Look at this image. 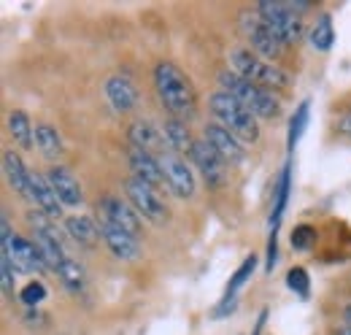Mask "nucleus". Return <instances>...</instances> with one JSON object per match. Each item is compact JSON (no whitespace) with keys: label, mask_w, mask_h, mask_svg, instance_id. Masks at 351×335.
I'll return each instance as SVG.
<instances>
[{"label":"nucleus","mask_w":351,"mask_h":335,"mask_svg":"<svg viewBox=\"0 0 351 335\" xmlns=\"http://www.w3.org/2000/svg\"><path fill=\"white\" fill-rule=\"evenodd\" d=\"M154 89L162 100V106L168 108V114L176 119H192L197 111V100H195V86L186 79V73L173 65V62H160L154 68Z\"/></svg>","instance_id":"nucleus-1"},{"label":"nucleus","mask_w":351,"mask_h":335,"mask_svg":"<svg viewBox=\"0 0 351 335\" xmlns=\"http://www.w3.org/2000/svg\"><path fill=\"white\" fill-rule=\"evenodd\" d=\"M230 71L238 73L246 82L260 84V86L270 89V92L289 86V73L281 65H276V62L265 60L260 54H254L249 46H235L230 51Z\"/></svg>","instance_id":"nucleus-2"},{"label":"nucleus","mask_w":351,"mask_h":335,"mask_svg":"<svg viewBox=\"0 0 351 335\" xmlns=\"http://www.w3.org/2000/svg\"><path fill=\"white\" fill-rule=\"evenodd\" d=\"M219 86L227 95H232L235 100H241L257 119H276V117L281 114L278 97H276L270 89H265L260 84L246 82V79H241V76L232 73V71H221Z\"/></svg>","instance_id":"nucleus-3"},{"label":"nucleus","mask_w":351,"mask_h":335,"mask_svg":"<svg viewBox=\"0 0 351 335\" xmlns=\"http://www.w3.org/2000/svg\"><path fill=\"white\" fill-rule=\"evenodd\" d=\"M208 106H211V114L217 117V122L221 127H227L232 135H238L241 141H257L260 138V122H257V117L241 100H235L232 95H227L224 89H217L208 97Z\"/></svg>","instance_id":"nucleus-4"},{"label":"nucleus","mask_w":351,"mask_h":335,"mask_svg":"<svg viewBox=\"0 0 351 335\" xmlns=\"http://www.w3.org/2000/svg\"><path fill=\"white\" fill-rule=\"evenodd\" d=\"M0 244H3V254L11 257L14 262V270H25V273H44L49 268L44 251L41 246L33 241V238H25V235H14L11 233V224H8V216L0 219Z\"/></svg>","instance_id":"nucleus-5"},{"label":"nucleus","mask_w":351,"mask_h":335,"mask_svg":"<svg viewBox=\"0 0 351 335\" xmlns=\"http://www.w3.org/2000/svg\"><path fill=\"white\" fill-rule=\"evenodd\" d=\"M238 22H241L243 38H246L249 49H252L254 54H260V57L270 60V62H276V60L281 57L284 41L267 27V22L257 14V8H243V11L238 14Z\"/></svg>","instance_id":"nucleus-6"},{"label":"nucleus","mask_w":351,"mask_h":335,"mask_svg":"<svg viewBox=\"0 0 351 335\" xmlns=\"http://www.w3.org/2000/svg\"><path fill=\"white\" fill-rule=\"evenodd\" d=\"M257 14L267 22V27L284 41V46L300 41V36H303V19H300L287 3L263 0V3L257 5Z\"/></svg>","instance_id":"nucleus-7"},{"label":"nucleus","mask_w":351,"mask_h":335,"mask_svg":"<svg viewBox=\"0 0 351 335\" xmlns=\"http://www.w3.org/2000/svg\"><path fill=\"white\" fill-rule=\"evenodd\" d=\"M160 168H162V178H165V184H168V189L173 192L176 198H181V200H186V198H192L195 195V173H192V168L186 165V160L184 157H178L176 152H160Z\"/></svg>","instance_id":"nucleus-8"},{"label":"nucleus","mask_w":351,"mask_h":335,"mask_svg":"<svg viewBox=\"0 0 351 335\" xmlns=\"http://www.w3.org/2000/svg\"><path fill=\"white\" fill-rule=\"evenodd\" d=\"M125 192H128V200L132 203V209L138 211L143 219H149V222H165L168 219V206H165V200L157 195V189L154 187H149V184H143V181H138V178H128L125 181Z\"/></svg>","instance_id":"nucleus-9"},{"label":"nucleus","mask_w":351,"mask_h":335,"mask_svg":"<svg viewBox=\"0 0 351 335\" xmlns=\"http://www.w3.org/2000/svg\"><path fill=\"white\" fill-rule=\"evenodd\" d=\"M189 160L195 163L197 173L203 176V181L211 189H221L227 184V163L208 146V141H195V146L189 152Z\"/></svg>","instance_id":"nucleus-10"},{"label":"nucleus","mask_w":351,"mask_h":335,"mask_svg":"<svg viewBox=\"0 0 351 335\" xmlns=\"http://www.w3.org/2000/svg\"><path fill=\"white\" fill-rule=\"evenodd\" d=\"M97 211H100V219H106V222L128 230L132 235H138V230H141V213L132 209L130 200H122L117 195H106L97 203Z\"/></svg>","instance_id":"nucleus-11"},{"label":"nucleus","mask_w":351,"mask_h":335,"mask_svg":"<svg viewBox=\"0 0 351 335\" xmlns=\"http://www.w3.org/2000/svg\"><path fill=\"white\" fill-rule=\"evenodd\" d=\"M203 141H208V146L219 154L224 163H230V165H235V163H243L246 160V152H243V146H241V138L238 135H232L227 127H221L219 122H211V125H206V135H203Z\"/></svg>","instance_id":"nucleus-12"},{"label":"nucleus","mask_w":351,"mask_h":335,"mask_svg":"<svg viewBox=\"0 0 351 335\" xmlns=\"http://www.w3.org/2000/svg\"><path fill=\"white\" fill-rule=\"evenodd\" d=\"M100 224V235H103V244L111 249V254L117 257V259H125V262H132L135 257H138V238L128 233V230H122V227H117V224H111V222H106V219H100L97 222Z\"/></svg>","instance_id":"nucleus-13"},{"label":"nucleus","mask_w":351,"mask_h":335,"mask_svg":"<svg viewBox=\"0 0 351 335\" xmlns=\"http://www.w3.org/2000/svg\"><path fill=\"white\" fill-rule=\"evenodd\" d=\"M46 181L51 184V189H54V195L60 198L62 206H79V203L84 200V195H82V184H79V178H76L68 168L51 165L49 170H46Z\"/></svg>","instance_id":"nucleus-14"},{"label":"nucleus","mask_w":351,"mask_h":335,"mask_svg":"<svg viewBox=\"0 0 351 335\" xmlns=\"http://www.w3.org/2000/svg\"><path fill=\"white\" fill-rule=\"evenodd\" d=\"M128 163H130L132 178H138V181H143V184H149L154 189H160L165 184L162 168H160V157H154L152 152H143V149L132 146L130 154H128Z\"/></svg>","instance_id":"nucleus-15"},{"label":"nucleus","mask_w":351,"mask_h":335,"mask_svg":"<svg viewBox=\"0 0 351 335\" xmlns=\"http://www.w3.org/2000/svg\"><path fill=\"white\" fill-rule=\"evenodd\" d=\"M30 200H33V203L38 206V211L46 213L51 222L65 216V213H62V203H60V198L54 195L51 184L46 181V176L36 173V170H30Z\"/></svg>","instance_id":"nucleus-16"},{"label":"nucleus","mask_w":351,"mask_h":335,"mask_svg":"<svg viewBox=\"0 0 351 335\" xmlns=\"http://www.w3.org/2000/svg\"><path fill=\"white\" fill-rule=\"evenodd\" d=\"M106 97H108V103H111V108L117 114H128V111L135 108V103H138L135 84L128 76H122V73L106 79Z\"/></svg>","instance_id":"nucleus-17"},{"label":"nucleus","mask_w":351,"mask_h":335,"mask_svg":"<svg viewBox=\"0 0 351 335\" xmlns=\"http://www.w3.org/2000/svg\"><path fill=\"white\" fill-rule=\"evenodd\" d=\"M65 230L68 235L79 244V246H87L92 249L103 235H100V224L92 219V216H84V213H71L65 216Z\"/></svg>","instance_id":"nucleus-18"},{"label":"nucleus","mask_w":351,"mask_h":335,"mask_svg":"<svg viewBox=\"0 0 351 335\" xmlns=\"http://www.w3.org/2000/svg\"><path fill=\"white\" fill-rule=\"evenodd\" d=\"M3 170H5V181L14 187V192L22 198H30V170L14 149L3 152Z\"/></svg>","instance_id":"nucleus-19"},{"label":"nucleus","mask_w":351,"mask_h":335,"mask_svg":"<svg viewBox=\"0 0 351 335\" xmlns=\"http://www.w3.org/2000/svg\"><path fill=\"white\" fill-rule=\"evenodd\" d=\"M128 135H130V143L135 149H143V152H162V130L152 125L149 119H138L128 127Z\"/></svg>","instance_id":"nucleus-20"},{"label":"nucleus","mask_w":351,"mask_h":335,"mask_svg":"<svg viewBox=\"0 0 351 335\" xmlns=\"http://www.w3.org/2000/svg\"><path fill=\"white\" fill-rule=\"evenodd\" d=\"M162 138H165V146L171 149V152H184V154H189L192 152V146H195V138L189 135V127L184 119H176V117H168L165 122H162Z\"/></svg>","instance_id":"nucleus-21"},{"label":"nucleus","mask_w":351,"mask_h":335,"mask_svg":"<svg viewBox=\"0 0 351 335\" xmlns=\"http://www.w3.org/2000/svg\"><path fill=\"white\" fill-rule=\"evenodd\" d=\"M289 189H292V165L287 163L281 170V178L276 184V195H273V216H270V235L278 233V224L284 219V211H287V200H289Z\"/></svg>","instance_id":"nucleus-22"},{"label":"nucleus","mask_w":351,"mask_h":335,"mask_svg":"<svg viewBox=\"0 0 351 335\" xmlns=\"http://www.w3.org/2000/svg\"><path fill=\"white\" fill-rule=\"evenodd\" d=\"M54 273L60 276V281H62L71 292L82 294L84 290H87V273H84V268H82L71 254L57 265V270H54Z\"/></svg>","instance_id":"nucleus-23"},{"label":"nucleus","mask_w":351,"mask_h":335,"mask_svg":"<svg viewBox=\"0 0 351 335\" xmlns=\"http://www.w3.org/2000/svg\"><path fill=\"white\" fill-rule=\"evenodd\" d=\"M36 146L46 160H57L62 154V138H60L57 127L46 125V122L36 125Z\"/></svg>","instance_id":"nucleus-24"},{"label":"nucleus","mask_w":351,"mask_h":335,"mask_svg":"<svg viewBox=\"0 0 351 335\" xmlns=\"http://www.w3.org/2000/svg\"><path fill=\"white\" fill-rule=\"evenodd\" d=\"M308 41H311V46H313L316 51H330V49H332V43H335V27H332L330 14H319V16H316Z\"/></svg>","instance_id":"nucleus-25"},{"label":"nucleus","mask_w":351,"mask_h":335,"mask_svg":"<svg viewBox=\"0 0 351 335\" xmlns=\"http://www.w3.org/2000/svg\"><path fill=\"white\" fill-rule=\"evenodd\" d=\"M8 135H11L19 146H25V149H30V146H33L36 127L30 125V117H27L25 111H14V114L8 117Z\"/></svg>","instance_id":"nucleus-26"},{"label":"nucleus","mask_w":351,"mask_h":335,"mask_svg":"<svg viewBox=\"0 0 351 335\" xmlns=\"http://www.w3.org/2000/svg\"><path fill=\"white\" fill-rule=\"evenodd\" d=\"M308 108H311V103H308V100H303V103L295 108V114H292V122H289V135H287V146H289V152H295V146H298L300 135L306 132Z\"/></svg>","instance_id":"nucleus-27"},{"label":"nucleus","mask_w":351,"mask_h":335,"mask_svg":"<svg viewBox=\"0 0 351 335\" xmlns=\"http://www.w3.org/2000/svg\"><path fill=\"white\" fill-rule=\"evenodd\" d=\"M254 268H257V257L252 254V257H246L243 259V265L232 273V279H230V284H227V292H224V297H235L238 294V290L252 279V273H254Z\"/></svg>","instance_id":"nucleus-28"},{"label":"nucleus","mask_w":351,"mask_h":335,"mask_svg":"<svg viewBox=\"0 0 351 335\" xmlns=\"http://www.w3.org/2000/svg\"><path fill=\"white\" fill-rule=\"evenodd\" d=\"M287 287H289V290H292L295 294H300V297H308V290H311V279H308L306 268H300V265L289 268V273H287Z\"/></svg>","instance_id":"nucleus-29"},{"label":"nucleus","mask_w":351,"mask_h":335,"mask_svg":"<svg viewBox=\"0 0 351 335\" xmlns=\"http://www.w3.org/2000/svg\"><path fill=\"white\" fill-rule=\"evenodd\" d=\"M19 300H22L27 308H36L38 303L46 300V287L41 281H27V284L22 287V292H19Z\"/></svg>","instance_id":"nucleus-30"},{"label":"nucleus","mask_w":351,"mask_h":335,"mask_svg":"<svg viewBox=\"0 0 351 335\" xmlns=\"http://www.w3.org/2000/svg\"><path fill=\"white\" fill-rule=\"evenodd\" d=\"M316 241V230L311 227V224H300V227H295V233H292V249L298 251H306L311 249V244Z\"/></svg>","instance_id":"nucleus-31"},{"label":"nucleus","mask_w":351,"mask_h":335,"mask_svg":"<svg viewBox=\"0 0 351 335\" xmlns=\"http://www.w3.org/2000/svg\"><path fill=\"white\" fill-rule=\"evenodd\" d=\"M335 335H351V325H346V327H341Z\"/></svg>","instance_id":"nucleus-32"},{"label":"nucleus","mask_w":351,"mask_h":335,"mask_svg":"<svg viewBox=\"0 0 351 335\" xmlns=\"http://www.w3.org/2000/svg\"><path fill=\"white\" fill-rule=\"evenodd\" d=\"M343 319H346V325H351V305L346 308V311H343Z\"/></svg>","instance_id":"nucleus-33"},{"label":"nucleus","mask_w":351,"mask_h":335,"mask_svg":"<svg viewBox=\"0 0 351 335\" xmlns=\"http://www.w3.org/2000/svg\"><path fill=\"white\" fill-rule=\"evenodd\" d=\"M346 130H349V135H351V117L346 119Z\"/></svg>","instance_id":"nucleus-34"}]
</instances>
